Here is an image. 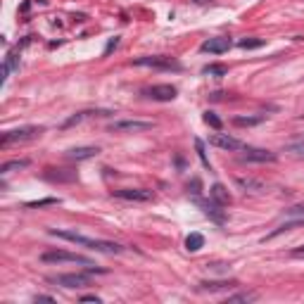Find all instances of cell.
I'll return each instance as SVG.
<instances>
[{
  "instance_id": "24",
  "label": "cell",
  "mask_w": 304,
  "mask_h": 304,
  "mask_svg": "<svg viewBox=\"0 0 304 304\" xmlns=\"http://www.w3.org/2000/svg\"><path fill=\"white\" fill-rule=\"evenodd\" d=\"M195 150H197V155H200V160H202V164L209 169V160H207V152H204V143H202L200 138H195Z\"/></svg>"
},
{
  "instance_id": "19",
  "label": "cell",
  "mask_w": 304,
  "mask_h": 304,
  "mask_svg": "<svg viewBox=\"0 0 304 304\" xmlns=\"http://www.w3.org/2000/svg\"><path fill=\"white\" fill-rule=\"evenodd\" d=\"M24 166H29V162L26 160H15V162H5L2 166H0V171L2 174H10V171H15V169H24Z\"/></svg>"
},
{
  "instance_id": "30",
  "label": "cell",
  "mask_w": 304,
  "mask_h": 304,
  "mask_svg": "<svg viewBox=\"0 0 304 304\" xmlns=\"http://www.w3.org/2000/svg\"><path fill=\"white\" fill-rule=\"evenodd\" d=\"M81 302H95V304H100L102 300H100L98 295H86V297H81Z\"/></svg>"
},
{
  "instance_id": "29",
  "label": "cell",
  "mask_w": 304,
  "mask_h": 304,
  "mask_svg": "<svg viewBox=\"0 0 304 304\" xmlns=\"http://www.w3.org/2000/svg\"><path fill=\"white\" fill-rule=\"evenodd\" d=\"M117 45H119V36H114V38H112V41L107 43V48H105V55H109L112 50H114V48H117Z\"/></svg>"
},
{
  "instance_id": "20",
  "label": "cell",
  "mask_w": 304,
  "mask_h": 304,
  "mask_svg": "<svg viewBox=\"0 0 304 304\" xmlns=\"http://www.w3.org/2000/svg\"><path fill=\"white\" fill-rule=\"evenodd\" d=\"M238 45H240L243 50H257V48L264 45V41H262V38H243Z\"/></svg>"
},
{
  "instance_id": "6",
  "label": "cell",
  "mask_w": 304,
  "mask_h": 304,
  "mask_svg": "<svg viewBox=\"0 0 304 304\" xmlns=\"http://www.w3.org/2000/svg\"><path fill=\"white\" fill-rule=\"evenodd\" d=\"M147 98H152V100H157V102H171L176 95H179V90L176 86H171V83H160V86H152V88H145L143 90Z\"/></svg>"
},
{
  "instance_id": "28",
  "label": "cell",
  "mask_w": 304,
  "mask_h": 304,
  "mask_svg": "<svg viewBox=\"0 0 304 304\" xmlns=\"http://www.w3.org/2000/svg\"><path fill=\"white\" fill-rule=\"evenodd\" d=\"M250 300H254V295H233V297H228V302H250Z\"/></svg>"
},
{
  "instance_id": "32",
  "label": "cell",
  "mask_w": 304,
  "mask_h": 304,
  "mask_svg": "<svg viewBox=\"0 0 304 304\" xmlns=\"http://www.w3.org/2000/svg\"><path fill=\"white\" fill-rule=\"evenodd\" d=\"M36 302H55V297H48V295H38Z\"/></svg>"
},
{
  "instance_id": "14",
  "label": "cell",
  "mask_w": 304,
  "mask_h": 304,
  "mask_svg": "<svg viewBox=\"0 0 304 304\" xmlns=\"http://www.w3.org/2000/svg\"><path fill=\"white\" fill-rule=\"evenodd\" d=\"M209 195H212V200H214L216 204H221V207L231 204V195H228V190H226V188H223L221 183H216V185H212Z\"/></svg>"
},
{
  "instance_id": "3",
  "label": "cell",
  "mask_w": 304,
  "mask_h": 304,
  "mask_svg": "<svg viewBox=\"0 0 304 304\" xmlns=\"http://www.w3.org/2000/svg\"><path fill=\"white\" fill-rule=\"evenodd\" d=\"M41 126H24V128H17V131H7L2 138H0V145L7 147L12 143H26V141H34L36 136H41Z\"/></svg>"
},
{
  "instance_id": "33",
  "label": "cell",
  "mask_w": 304,
  "mask_h": 304,
  "mask_svg": "<svg viewBox=\"0 0 304 304\" xmlns=\"http://www.w3.org/2000/svg\"><path fill=\"white\" fill-rule=\"evenodd\" d=\"M190 193H193V195H200V181H193V190H190Z\"/></svg>"
},
{
  "instance_id": "22",
  "label": "cell",
  "mask_w": 304,
  "mask_h": 304,
  "mask_svg": "<svg viewBox=\"0 0 304 304\" xmlns=\"http://www.w3.org/2000/svg\"><path fill=\"white\" fill-rule=\"evenodd\" d=\"M202 119H204V124L212 126V128H216V131L221 128V119L216 117L214 112H204V114H202Z\"/></svg>"
},
{
  "instance_id": "2",
  "label": "cell",
  "mask_w": 304,
  "mask_h": 304,
  "mask_svg": "<svg viewBox=\"0 0 304 304\" xmlns=\"http://www.w3.org/2000/svg\"><path fill=\"white\" fill-rule=\"evenodd\" d=\"M41 262L45 264H64V262H72V264H81V266H93L88 257L83 254H72V252H64V250H50V252H43L41 254Z\"/></svg>"
},
{
  "instance_id": "34",
  "label": "cell",
  "mask_w": 304,
  "mask_h": 304,
  "mask_svg": "<svg viewBox=\"0 0 304 304\" xmlns=\"http://www.w3.org/2000/svg\"><path fill=\"white\" fill-rule=\"evenodd\" d=\"M302 252H304V245H300V247L295 250V254H302Z\"/></svg>"
},
{
  "instance_id": "11",
  "label": "cell",
  "mask_w": 304,
  "mask_h": 304,
  "mask_svg": "<svg viewBox=\"0 0 304 304\" xmlns=\"http://www.w3.org/2000/svg\"><path fill=\"white\" fill-rule=\"evenodd\" d=\"M209 143L214 145V147H221V150H243V143H240L238 138H233V136H226V133L212 136Z\"/></svg>"
},
{
  "instance_id": "35",
  "label": "cell",
  "mask_w": 304,
  "mask_h": 304,
  "mask_svg": "<svg viewBox=\"0 0 304 304\" xmlns=\"http://www.w3.org/2000/svg\"><path fill=\"white\" fill-rule=\"evenodd\" d=\"M195 2H207V0H195Z\"/></svg>"
},
{
  "instance_id": "8",
  "label": "cell",
  "mask_w": 304,
  "mask_h": 304,
  "mask_svg": "<svg viewBox=\"0 0 304 304\" xmlns=\"http://www.w3.org/2000/svg\"><path fill=\"white\" fill-rule=\"evenodd\" d=\"M152 122H141V119H122V122H114L109 126V131H150L152 128Z\"/></svg>"
},
{
  "instance_id": "27",
  "label": "cell",
  "mask_w": 304,
  "mask_h": 304,
  "mask_svg": "<svg viewBox=\"0 0 304 304\" xmlns=\"http://www.w3.org/2000/svg\"><path fill=\"white\" fill-rule=\"evenodd\" d=\"M285 214H287V216H295V219H297V216H304V204H297V207H290V209H287Z\"/></svg>"
},
{
  "instance_id": "17",
  "label": "cell",
  "mask_w": 304,
  "mask_h": 304,
  "mask_svg": "<svg viewBox=\"0 0 304 304\" xmlns=\"http://www.w3.org/2000/svg\"><path fill=\"white\" fill-rule=\"evenodd\" d=\"M238 285V283H223V281H221V283H219V281H212V283H209V281H204V283H200V290H209V292H216V290H231V287H235Z\"/></svg>"
},
{
  "instance_id": "1",
  "label": "cell",
  "mask_w": 304,
  "mask_h": 304,
  "mask_svg": "<svg viewBox=\"0 0 304 304\" xmlns=\"http://www.w3.org/2000/svg\"><path fill=\"white\" fill-rule=\"evenodd\" d=\"M50 233L57 235V238H62V240H69V243H76V245H83V247L95 250V252H107V254H119V252H124V247L117 245V243H109V240H93V238H86V235L74 233V231H57V228H53Z\"/></svg>"
},
{
  "instance_id": "12",
  "label": "cell",
  "mask_w": 304,
  "mask_h": 304,
  "mask_svg": "<svg viewBox=\"0 0 304 304\" xmlns=\"http://www.w3.org/2000/svg\"><path fill=\"white\" fill-rule=\"evenodd\" d=\"M98 152H100V147H93V145H88V147H72V150L67 152V157H69V160L81 162V160H90V157H95Z\"/></svg>"
},
{
  "instance_id": "9",
  "label": "cell",
  "mask_w": 304,
  "mask_h": 304,
  "mask_svg": "<svg viewBox=\"0 0 304 304\" xmlns=\"http://www.w3.org/2000/svg\"><path fill=\"white\" fill-rule=\"evenodd\" d=\"M243 162H276V152H271V150H262V147H245V152H243Z\"/></svg>"
},
{
  "instance_id": "5",
  "label": "cell",
  "mask_w": 304,
  "mask_h": 304,
  "mask_svg": "<svg viewBox=\"0 0 304 304\" xmlns=\"http://www.w3.org/2000/svg\"><path fill=\"white\" fill-rule=\"evenodd\" d=\"M50 283L74 290V287L88 285L90 278H88V273H62V276H53V278H50Z\"/></svg>"
},
{
  "instance_id": "7",
  "label": "cell",
  "mask_w": 304,
  "mask_h": 304,
  "mask_svg": "<svg viewBox=\"0 0 304 304\" xmlns=\"http://www.w3.org/2000/svg\"><path fill=\"white\" fill-rule=\"evenodd\" d=\"M114 197L126 200V202H150L155 200V193L145 188H122V190H114Z\"/></svg>"
},
{
  "instance_id": "4",
  "label": "cell",
  "mask_w": 304,
  "mask_h": 304,
  "mask_svg": "<svg viewBox=\"0 0 304 304\" xmlns=\"http://www.w3.org/2000/svg\"><path fill=\"white\" fill-rule=\"evenodd\" d=\"M136 67H152V69H164V72H171V69H181V64L171 57H138L133 60Z\"/></svg>"
},
{
  "instance_id": "13",
  "label": "cell",
  "mask_w": 304,
  "mask_h": 304,
  "mask_svg": "<svg viewBox=\"0 0 304 304\" xmlns=\"http://www.w3.org/2000/svg\"><path fill=\"white\" fill-rule=\"evenodd\" d=\"M300 226H304V216H297V219H292V221H285V223H281L276 231H271L264 238V240H273L276 235H281V233H285V231H292V228H300Z\"/></svg>"
},
{
  "instance_id": "31",
  "label": "cell",
  "mask_w": 304,
  "mask_h": 304,
  "mask_svg": "<svg viewBox=\"0 0 304 304\" xmlns=\"http://www.w3.org/2000/svg\"><path fill=\"white\" fill-rule=\"evenodd\" d=\"M240 185H245V188H259V183H254V181H240Z\"/></svg>"
},
{
  "instance_id": "10",
  "label": "cell",
  "mask_w": 304,
  "mask_h": 304,
  "mask_svg": "<svg viewBox=\"0 0 304 304\" xmlns=\"http://www.w3.org/2000/svg\"><path fill=\"white\" fill-rule=\"evenodd\" d=\"M228 48H231V41H228V38H209V41H204V43L200 45L202 53H212V55L226 53Z\"/></svg>"
},
{
  "instance_id": "23",
  "label": "cell",
  "mask_w": 304,
  "mask_h": 304,
  "mask_svg": "<svg viewBox=\"0 0 304 304\" xmlns=\"http://www.w3.org/2000/svg\"><path fill=\"white\" fill-rule=\"evenodd\" d=\"M93 112H79V114H74L72 119H67L64 124H62V128H69V126H74V124H79V122H83L86 117H90Z\"/></svg>"
},
{
  "instance_id": "21",
  "label": "cell",
  "mask_w": 304,
  "mask_h": 304,
  "mask_svg": "<svg viewBox=\"0 0 304 304\" xmlns=\"http://www.w3.org/2000/svg\"><path fill=\"white\" fill-rule=\"evenodd\" d=\"M204 74H207V76H226V74H228V67H223V64H207V67H204Z\"/></svg>"
},
{
  "instance_id": "15",
  "label": "cell",
  "mask_w": 304,
  "mask_h": 304,
  "mask_svg": "<svg viewBox=\"0 0 304 304\" xmlns=\"http://www.w3.org/2000/svg\"><path fill=\"white\" fill-rule=\"evenodd\" d=\"M204 247V235L202 233H190L185 238V250L188 252H200Z\"/></svg>"
},
{
  "instance_id": "18",
  "label": "cell",
  "mask_w": 304,
  "mask_h": 304,
  "mask_svg": "<svg viewBox=\"0 0 304 304\" xmlns=\"http://www.w3.org/2000/svg\"><path fill=\"white\" fill-rule=\"evenodd\" d=\"M264 122V114H259V117H235L233 119V124L235 126H257Z\"/></svg>"
},
{
  "instance_id": "26",
  "label": "cell",
  "mask_w": 304,
  "mask_h": 304,
  "mask_svg": "<svg viewBox=\"0 0 304 304\" xmlns=\"http://www.w3.org/2000/svg\"><path fill=\"white\" fill-rule=\"evenodd\" d=\"M57 197H48V200H38V202H29V207H45V204H57Z\"/></svg>"
},
{
  "instance_id": "25",
  "label": "cell",
  "mask_w": 304,
  "mask_h": 304,
  "mask_svg": "<svg viewBox=\"0 0 304 304\" xmlns=\"http://www.w3.org/2000/svg\"><path fill=\"white\" fill-rule=\"evenodd\" d=\"M287 152H292L295 157H304V141H300V143H292L285 147Z\"/></svg>"
},
{
  "instance_id": "16",
  "label": "cell",
  "mask_w": 304,
  "mask_h": 304,
  "mask_svg": "<svg viewBox=\"0 0 304 304\" xmlns=\"http://www.w3.org/2000/svg\"><path fill=\"white\" fill-rule=\"evenodd\" d=\"M200 207H202V212H204V214L212 216L214 221H219V223L223 221V212L219 209L221 204H216V202H200Z\"/></svg>"
}]
</instances>
